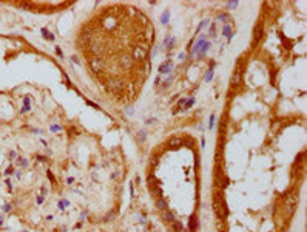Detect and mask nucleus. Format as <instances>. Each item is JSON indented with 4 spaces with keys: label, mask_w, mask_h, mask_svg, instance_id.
Returning a JSON list of instances; mask_svg holds the SVG:
<instances>
[{
    "label": "nucleus",
    "mask_w": 307,
    "mask_h": 232,
    "mask_svg": "<svg viewBox=\"0 0 307 232\" xmlns=\"http://www.w3.org/2000/svg\"><path fill=\"white\" fill-rule=\"evenodd\" d=\"M210 46H212V45H210V42H207V40H205V42H204V45L201 46V48H199V51H197V57H202L204 54L207 53V50L210 48Z\"/></svg>",
    "instance_id": "10"
},
{
    "label": "nucleus",
    "mask_w": 307,
    "mask_h": 232,
    "mask_svg": "<svg viewBox=\"0 0 307 232\" xmlns=\"http://www.w3.org/2000/svg\"><path fill=\"white\" fill-rule=\"evenodd\" d=\"M174 45V37H171L170 34H168L165 37V40H164V46H167V50H171Z\"/></svg>",
    "instance_id": "11"
},
{
    "label": "nucleus",
    "mask_w": 307,
    "mask_h": 232,
    "mask_svg": "<svg viewBox=\"0 0 307 232\" xmlns=\"http://www.w3.org/2000/svg\"><path fill=\"white\" fill-rule=\"evenodd\" d=\"M16 163H17L19 166H22V167H26V166H28V161H26V159H23L22 156H17V159H16Z\"/></svg>",
    "instance_id": "20"
},
{
    "label": "nucleus",
    "mask_w": 307,
    "mask_h": 232,
    "mask_svg": "<svg viewBox=\"0 0 307 232\" xmlns=\"http://www.w3.org/2000/svg\"><path fill=\"white\" fill-rule=\"evenodd\" d=\"M42 34H43V37H45V39H49V40H54V36H53V34H51V33H49V31H48V29H45V28H43V29H42Z\"/></svg>",
    "instance_id": "18"
},
{
    "label": "nucleus",
    "mask_w": 307,
    "mask_h": 232,
    "mask_svg": "<svg viewBox=\"0 0 307 232\" xmlns=\"http://www.w3.org/2000/svg\"><path fill=\"white\" fill-rule=\"evenodd\" d=\"M185 146H187V147H193V139L188 138V139H187V142H185Z\"/></svg>",
    "instance_id": "35"
},
{
    "label": "nucleus",
    "mask_w": 307,
    "mask_h": 232,
    "mask_svg": "<svg viewBox=\"0 0 307 232\" xmlns=\"http://www.w3.org/2000/svg\"><path fill=\"white\" fill-rule=\"evenodd\" d=\"M68 204H70V203H68V200H60V201L57 203V207L60 209V210H63V209H65Z\"/></svg>",
    "instance_id": "19"
},
{
    "label": "nucleus",
    "mask_w": 307,
    "mask_h": 232,
    "mask_svg": "<svg viewBox=\"0 0 307 232\" xmlns=\"http://www.w3.org/2000/svg\"><path fill=\"white\" fill-rule=\"evenodd\" d=\"M162 218H164V220H165L167 223H170V224H173V223L176 221L174 215L171 214L170 210H167V209H165V210H162Z\"/></svg>",
    "instance_id": "8"
},
{
    "label": "nucleus",
    "mask_w": 307,
    "mask_h": 232,
    "mask_svg": "<svg viewBox=\"0 0 307 232\" xmlns=\"http://www.w3.org/2000/svg\"><path fill=\"white\" fill-rule=\"evenodd\" d=\"M147 48L145 46H136V48L131 51V59L133 60H137V62H141V64H144L145 62V59H147Z\"/></svg>",
    "instance_id": "2"
},
{
    "label": "nucleus",
    "mask_w": 307,
    "mask_h": 232,
    "mask_svg": "<svg viewBox=\"0 0 307 232\" xmlns=\"http://www.w3.org/2000/svg\"><path fill=\"white\" fill-rule=\"evenodd\" d=\"M168 17H170V11H168V9H165V11L162 12V16H161V22H162L164 25H165V23H168Z\"/></svg>",
    "instance_id": "16"
},
{
    "label": "nucleus",
    "mask_w": 307,
    "mask_h": 232,
    "mask_svg": "<svg viewBox=\"0 0 307 232\" xmlns=\"http://www.w3.org/2000/svg\"><path fill=\"white\" fill-rule=\"evenodd\" d=\"M222 34H224L227 37V40H232V28H230V25H224V28H222Z\"/></svg>",
    "instance_id": "12"
},
{
    "label": "nucleus",
    "mask_w": 307,
    "mask_h": 232,
    "mask_svg": "<svg viewBox=\"0 0 307 232\" xmlns=\"http://www.w3.org/2000/svg\"><path fill=\"white\" fill-rule=\"evenodd\" d=\"M218 20H228V16L227 14H219L218 16Z\"/></svg>",
    "instance_id": "28"
},
{
    "label": "nucleus",
    "mask_w": 307,
    "mask_h": 232,
    "mask_svg": "<svg viewBox=\"0 0 307 232\" xmlns=\"http://www.w3.org/2000/svg\"><path fill=\"white\" fill-rule=\"evenodd\" d=\"M213 207H214V214H216V217L219 218V220H222V218L227 217V214H228V210H227V204L224 203V200H222V195L221 192H214V201H213Z\"/></svg>",
    "instance_id": "1"
},
{
    "label": "nucleus",
    "mask_w": 307,
    "mask_h": 232,
    "mask_svg": "<svg viewBox=\"0 0 307 232\" xmlns=\"http://www.w3.org/2000/svg\"><path fill=\"white\" fill-rule=\"evenodd\" d=\"M214 28H216V25L212 23V26H210V31H208V34L212 36V37H216V34H214Z\"/></svg>",
    "instance_id": "24"
},
{
    "label": "nucleus",
    "mask_w": 307,
    "mask_h": 232,
    "mask_svg": "<svg viewBox=\"0 0 307 232\" xmlns=\"http://www.w3.org/2000/svg\"><path fill=\"white\" fill-rule=\"evenodd\" d=\"M173 62L171 60H165V62H162L161 65H159V73L161 74H168L170 71H173Z\"/></svg>",
    "instance_id": "3"
},
{
    "label": "nucleus",
    "mask_w": 307,
    "mask_h": 232,
    "mask_svg": "<svg viewBox=\"0 0 307 232\" xmlns=\"http://www.w3.org/2000/svg\"><path fill=\"white\" fill-rule=\"evenodd\" d=\"M156 206H157V209L165 210V209H167V201L162 200V198H159V200H156Z\"/></svg>",
    "instance_id": "15"
},
{
    "label": "nucleus",
    "mask_w": 307,
    "mask_h": 232,
    "mask_svg": "<svg viewBox=\"0 0 307 232\" xmlns=\"http://www.w3.org/2000/svg\"><path fill=\"white\" fill-rule=\"evenodd\" d=\"M262 33H264L262 25L258 23V25L255 26V31H253V42H255V43H258V42L261 40V37H262Z\"/></svg>",
    "instance_id": "5"
},
{
    "label": "nucleus",
    "mask_w": 307,
    "mask_h": 232,
    "mask_svg": "<svg viewBox=\"0 0 307 232\" xmlns=\"http://www.w3.org/2000/svg\"><path fill=\"white\" fill-rule=\"evenodd\" d=\"M159 164V158H157V155H151V166L153 167H156Z\"/></svg>",
    "instance_id": "21"
},
{
    "label": "nucleus",
    "mask_w": 307,
    "mask_h": 232,
    "mask_svg": "<svg viewBox=\"0 0 307 232\" xmlns=\"http://www.w3.org/2000/svg\"><path fill=\"white\" fill-rule=\"evenodd\" d=\"M147 181H148V187H151V186H156V184L159 183L157 178H156V176H154L153 173H151V172H150L148 175H147Z\"/></svg>",
    "instance_id": "13"
},
{
    "label": "nucleus",
    "mask_w": 307,
    "mask_h": 232,
    "mask_svg": "<svg viewBox=\"0 0 307 232\" xmlns=\"http://www.w3.org/2000/svg\"><path fill=\"white\" fill-rule=\"evenodd\" d=\"M176 113H179V107H176V108H173V115H176Z\"/></svg>",
    "instance_id": "38"
},
{
    "label": "nucleus",
    "mask_w": 307,
    "mask_h": 232,
    "mask_svg": "<svg viewBox=\"0 0 307 232\" xmlns=\"http://www.w3.org/2000/svg\"><path fill=\"white\" fill-rule=\"evenodd\" d=\"M90 67L93 71H99L103 68V62L100 59H90Z\"/></svg>",
    "instance_id": "6"
},
{
    "label": "nucleus",
    "mask_w": 307,
    "mask_h": 232,
    "mask_svg": "<svg viewBox=\"0 0 307 232\" xmlns=\"http://www.w3.org/2000/svg\"><path fill=\"white\" fill-rule=\"evenodd\" d=\"M3 224V217H0V226Z\"/></svg>",
    "instance_id": "39"
},
{
    "label": "nucleus",
    "mask_w": 307,
    "mask_h": 232,
    "mask_svg": "<svg viewBox=\"0 0 307 232\" xmlns=\"http://www.w3.org/2000/svg\"><path fill=\"white\" fill-rule=\"evenodd\" d=\"M47 175H48V178H49V180H51V181H53V183H56V180H54V176H53V173H51V172H49V170L47 172Z\"/></svg>",
    "instance_id": "34"
},
{
    "label": "nucleus",
    "mask_w": 307,
    "mask_h": 232,
    "mask_svg": "<svg viewBox=\"0 0 307 232\" xmlns=\"http://www.w3.org/2000/svg\"><path fill=\"white\" fill-rule=\"evenodd\" d=\"M29 96H25V99H23V105H29Z\"/></svg>",
    "instance_id": "36"
},
{
    "label": "nucleus",
    "mask_w": 307,
    "mask_h": 232,
    "mask_svg": "<svg viewBox=\"0 0 307 232\" xmlns=\"http://www.w3.org/2000/svg\"><path fill=\"white\" fill-rule=\"evenodd\" d=\"M213 122H214V115L210 116V122H208V129H213Z\"/></svg>",
    "instance_id": "29"
},
{
    "label": "nucleus",
    "mask_w": 307,
    "mask_h": 232,
    "mask_svg": "<svg viewBox=\"0 0 307 232\" xmlns=\"http://www.w3.org/2000/svg\"><path fill=\"white\" fill-rule=\"evenodd\" d=\"M11 210V204H5L3 206V212H9Z\"/></svg>",
    "instance_id": "33"
},
{
    "label": "nucleus",
    "mask_w": 307,
    "mask_h": 232,
    "mask_svg": "<svg viewBox=\"0 0 307 232\" xmlns=\"http://www.w3.org/2000/svg\"><path fill=\"white\" fill-rule=\"evenodd\" d=\"M150 192L153 193V197L156 198V200H159V198H162V189H161V186H159V184H156V186H151V187H150Z\"/></svg>",
    "instance_id": "9"
},
{
    "label": "nucleus",
    "mask_w": 307,
    "mask_h": 232,
    "mask_svg": "<svg viewBox=\"0 0 307 232\" xmlns=\"http://www.w3.org/2000/svg\"><path fill=\"white\" fill-rule=\"evenodd\" d=\"M29 110H31V107H29V105H23V108H22V113H28Z\"/></svg>",
    "instance_id": "32"
},
{
    "label": "nucleus",
    "mask_w": 307,
    "mask_h": 232,
    "mask_svg": "<svg viewBox=\"0 0 307 232\" xmlns=\"http://www.w3.org/2000/svg\"><path fill=\"white\" fill-rule=\"evenodd\" d=\"M212 77H213V70L210 68L207 71V74H205V82H210V81H212Z\"/></svg>",
    "instance_id": "22"
},
{
    "label": "nucleus",
    "mask_w": 307,
    "mask_h": 232,
    "mask_svg": "<svg viewBox=\"0 0 307 232\" xmlns=\"http://www.w3.org/2000/svg\"><path fill=\"white\" fill-rule=\"evenodd\" d=\"M173 229H174L176 232H181V231H182V229H184V226H182V223H181V221H178V220H176V221L173 223Z\"/></svg>",
    "instance_id": "17"
},
{
    "label": "nucleus",
    "mask_w": 307,
    "mask_h": 232,
    "mask_svg": "<svg viewBox=\"0 0 307 232\" xmlns=\"http://www.w3.org/2000/svg\"><path fill=\"white\" fill-rule=\"evenodd\" d=\"M51 130L53 132H57V130H60V127H59V125H51Z\"/></svg>",
    "instance_id": "37"
},
{
    "label": "nucleus",
    "mask_w": 307,
    "mask_h": 232,
    "mask_svg": "<svg viewBox=\"0 0 307 232\" xmlns=\"http://www.w3.org/2000/svg\"><path fill=\"white\" fill-rule=\"evenodd\" d=\"M238 6V2H228L227 3V8H228V9H232V8H236Z\"/></svg>",
    "instance_id": "26"
},
{
    "label": "nucleus",
    "mask_w": 307,
    "mask_h": 232,
    "mask_svg": "<svg viewBox=\"0 0 307 232\" xmlns=\"http://www.w3.org/2000/svg\"><path fill=\"white\" fill-rule=\"evenodd\" d=\"M8 159H11V161H16V159H17V153H16V152H9V155H8Z\"/></svg>",
    "instance_id": "23"
},
{
    "label": "nucleus",
    "mask_w": 307,
    "mask_h": 232,
    "mask_svg": "<svg viewBox=\"0 0 307 232\" xmlns=\"http://www.w3.org/2000/svg\"><path fill=\"white\" fill-rule=\"evenodd\" d=\"M14 172H16V170H14V167H12V166H11V167H8V169H6V172H5V175H12V173H14Z\"/></svg>",
    "instance_id": "27"
},
{
    "label": "nucleus",
    "mask_w": 307,
    "mask_h": 232,
    "mask_svg": "<svg viewBox=\"0 0 307 232\" xmlns=\"http://www.w3.org/2000/svg\"><path fill=\"white\" fill-rule=\"evenodd\" d=\"M182 144H184V139H181V138H171L170 141H168L170 149H179Z\"/></svg>",
    "instance_id": "7"
},
{
    "label": "nucleus",
    "mask_w": 307,
    "mask_h": 232,
    "mask_svg": "<svg viewBox=\"0 0 307 232\" xmlns=\"http://www.w3.org/2000/svg\"><path fill=\"white\" fill-rule=\"evenodd\" d=\"M36 201H37V204H42V203H43V197H42V195H37Z\"/></svg>",
    "instance_id": "31"
},
{
    "label": "nucleus",
    "mask_w": 307,
    "mask_h": 232,
    "mask_svg": "<svg viewBox=\"0 0 307 232\" xmlns=\"http://www.w3.org/2000/svg\"><path fill=\"white\" fill-rule=\"evenodd\" d=\"M188 229H190L191 232H195V231L197 229V218H196V215H193V217L190 218V224H188Z\"/></svg>",
    "instance_id": "14"
},
{
    "label": "nucleus",
    "mask_w": 307,
    "mask_h": 232,
    "mask_svg": "<svg viewBox=\"0 0 307 232\" xmlns=\"http://www.w3.org/2000/svg\"><path fill=\"white\" fill-rule=\"evenodd\" d=\"M56 53H57V56H59V57H62V59H63V53H62V50L59 48V46H56Z\"/></svg>",
    "instance_id": "30"
},
{
    "label": "nucleus",
    "mask_w": 307,
    "mask_h": 232,
    "mask_svg": "<svg viewBox=\"0 0 307 232\" xmlns=\"http://www.w3.org/2000/svg\"><path fill=\"white\" fill-rule=\"evenodd\" d=\"M241 73H242V60H238V65H236V70H235V74H233V85H238L239 81H241Z\"/></svg>",
    "instance_id": "4"
},
{
    "label": "nucleus",
    "mask_w": 307,
    "mask_h": 232,
    "mask_svg": "<svg viewBox=\"0 0 307 232\" xmlns=\"http://www.w3.org/2000/svg\"><path fill=\"white\" fill-rule=\"evenodd\" d=\"M207 25H208V20H204V22H202V23H201V25H199V26H197V29H196V33H199V31H201V29H202L204 26H207Z\"/></svg>",
    "instance_id": "25"
}]
</instances>
